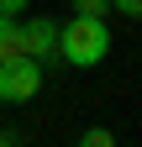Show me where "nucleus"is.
I'll return each instance as SVG.
<instances>
[{"label": "nucleus", "instance_id": "1", "mask_svg": "<svg viewBox=\"0 0 142 147\" xmlns=\"http://www.w3.org/2000/svg\"><path fill=\"white\" fill-rule=\"evenodd\" d=\"M111 26H105V16H68L58 26V63L68 68H95L105 63V53H111Z\"/></svg>", "mask_w": 142, "mask_h": 147}, {"label": "nucleus", "instance_id": "2", "mask_svg": "<svg viewBox=\"0 0 142 147\" xmlns=\"http://www.w3.org/2000/svg\"><path fill=\"white\" fill-rule=\"evenodd\" d=\"M37 89H42V63L37 58H11V63H0V100L5 105H26V100H37Z\"/></svg>", "mask_w": 142, "mask_h": 147}, {"label": "nucleus", "instance_id": "3", "mask_svg": "<svg viewBox=\"0 0 142 147\" xmlns=\"http://www.w3.org/2000/svg\"><path fill=\"white\" fill-rule=\"evenodd\" d=\"M21 42H26V58H37L42 68L58 63V21H53V16H32V21H21Z\"/></svg>", "mask_w": 142, "mask_h": 147}, {"label": "nucleus", "instance_id": "4", "mask_svg": "<svg viewBox=\"0 0 142 147\" xmlns=\"http://www.w3.org/2000/svg\"><path fill=\"white\" fill-rule=\"evenodd\" d=\"M26 42H21V16H0V63L21 58Z\"/></svg>", "mask_w": 142, "mask_h": 147}, {"label": "nucleus", "instance_id": "5", "mask_svg": "<svg viewBox=\"0 0 142 147\" xmlns=\"http://www.w3.org/2000/svg\"><path fill=\"white\" fill-rule=\"evenodd\" d=\"M74 147H116V131H105V126H90V131H79Z\"/></svg>", "mask_w": 142, "mask_h": 147}, {"label": "nucleus", "instance_id": "6", "mask_svg": "<svg viewBox=\"0 0 142 147\" xmlns=\"http://www.w3.org/2000/svg\"><path fill=\"white\" fill-rule=\"evenodd\" d=\"M68 5H74V16H105L111 0H68Z\"/></svg>", "mask_w": 142, "mask_h": 147}, {"label": "nucleus", "instance_id": "7", "mask_svg": "<svg viewBox=\"0 0 142 147\" xmlns=\"http://www.w3.org/2000/svg\"><path fill=\"white\" fill-rule=\"evenodd\" d=\"M111 11H121V16H132V21H142V0H111Z\"/></svg>", "mask_w": 142, "mask_h": 147}, {"label": "nucleus", "instance_id": "8", "mask_svg": "<svg viewBox=\"0 0 142 147\" xmlns=\"http://www.w3.org/2000/svg\"><path fill=\"white\" fill-rule=\"evenodd\" d=\"M26 5H32V0H0V16H21Z\"/></svg>", "mask_w": 142, "mask_h": 147}, {"label": "nucleus", "instance_id": "9", "mask_svg": "<svg viewBox=\"0 0 142 147\" xmlns=\"http://www.w3.org/2000/svg\"><path fill=\"white\" fill-rule=\"evenodd\" d=\"M0 147H16V137H11V131H0Z\"/></svg>", "mask_w": 142, "mask_h": 147}]
</instances>
